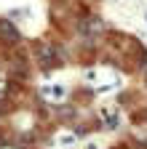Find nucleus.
I'll return each instance as SVG.
<instances>
[{
	"instance_id": "1",
	"label": "nucleus",
	"mask_w": 147,
	"mask_h": 149,
	"mask_svg": "<svg viewBox=\"0 0 147 149\" xmlns=\"http://www.w3.org/2000/svg\"><path fill=\"white\" fill-rule=\"evenodd\" d=\"M46 96H64V88H59V85H51L48 91H43Z\"/></svg>"
}]
</instances>
